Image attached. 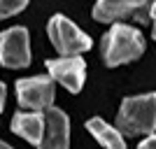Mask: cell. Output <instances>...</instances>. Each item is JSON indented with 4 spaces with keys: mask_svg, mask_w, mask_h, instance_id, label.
<instances>
[{
    "mask_svg": "<svg viewBox=\"0 0 156 149\" xmlns=\"http://www.w3.org/2000/svg\"><path fill=\"white\" fill-rule=\"evenodd\" d=\"M47 33H49V40H51L54 49L61 56H79V54L91 49V37L84 30H79L63 14H54L49 19Z\"/></svg>",
    "mask_w": 156,
    "mask_h": 149,
    "instance_id": "obj_3",
    "label": "cell"
},
{
    "mask_svg": "<svg viewBox=\"0 0 156 149\" xmlns=\"http://www.w3.org/2000/svg\"><path fill=\"white\" fill-rule=\"evenodd\" d=\"M156 0H98L93 7V19L100 23H117L121 19H133L147 23Z\"/></svg>",
    "mask_w": 156,
    "mask_h": 149,
    "instance_id": "obj_4",
    "label": "cell"
},
{
    "mask_svg": "<svg viewBox=\"0 0 156 149\" xmlns=\"http://www.w3.org/2000/svg\"><path fill=\"white\" fill-rule=\"evenodd\" d=\"M47 70L54 77V82L65 86L70 93H79L82 86H84L86 63L82 56H61V59L47 61Z\"/></svg>",
    "mask_w": 156,
    "mask_h": 149,
    "instance_id": "obj_7",
    "label": "cell"
},
{
    "mask_svg": "<svg viewBox=\"0 0 156 149\" xmlns=\"http://www.w3.org/2000/svg\"><path fill=\"white\" fill-rule=\"evenodd\" d=\"M5 98H7V89H5V84L0 82V112H2V107H5Z\"/></svg>",
    "mask_w": 156,
    "mask_h": 149,
    "instance_id": "obj_13",
    "label": "cell"
},
{
    "mask_svg": "<svg viewBox=\"0 0 156 149\" xmlns=\"http://www.w3.org/2000/svg\"><path fill=\"white\" fill-rule=\"evenodd\" d=\"M86 130L98 140V144L105 149H126L124 133L117 126H110L107 121H103L100 117H93L86 121Z\"/></svg>",
    "mask_w": 156,
    "mask_h": 149,
    "instance_id": "obj_10",
    "label": "cell"
},
{
    "mask_svg": "<svg viewBox=\"0 0 156 149\" xmlns=\"http://www.w3.org/2000/svg\"><path fill=\"white\" fill-rule=\"evenodd\" d=\"M144 51V37L137 28L128 23H112V28L103 35V61L107 68H117L121 63L140 59Z\"/></svg>",
    "mask_w": 156,
    "mask_h": 149,
    "instance_id": "obj_1",
    "label": "cell"
},
{
    "mask_svg": "<svg viewBox=\"0 0 156 149\" xmlns=\"http://www.w3.org/2000/svg\"><path fill=\"white\" fill-rule=\"evenodd\" d=\"M0 149H12V147H9L7 142H2V140H0Z\"/></svg>",
    "mask_w": 156,
    "mask_h": 149,
    "instance_id": "obj_15",
    "label": "cell"
},
{
    "mask_svg": "<svg viewBox=\"0 0 156 149\" xmlns=\"http://www.w3.org/2000/svg\"><path fill=\"white\" fill-rule=\"evenodd\" d=\"M0 65L12 70L30 65V37L23 26H14L0 33Z\"/></svg>",
    "mask_w": 156,
    "mask_h": 149,
    "instance_id": "obj_6",
    "label": "cell"
},
{
    "mask_svg": "<svg viewBox=\"0 0 156 149\" xmlns=\"http://www.w3.org/2000/svg\"><path fill=\"white\" fill-rule=\"evenodd\" d=\"M117 128L124 135H151L156 130V93L124 98L117 112Z\"/></svg>",
    "mask_w": 156,
    "mask_h": 149,
    "instance_id": "obj_2",
    "label": "cell"
},
{
    "mask_svg": "<svg viewBox=\"0 0 156 149\" xmlns=\"http://www.w3.org/2000/svg\"><path fill=\"white\" fill-rule=\"evenodd\" d=\"M56 86L51 75H37L16 82V100L23 110L30 112H47L54 105Z\"/></svg>",
    "mask_w": 156,
    "mask_h": 149,
    "instance_id": "obj_5",
    "label": "cell"
},
{
    "mask_svg": "<svg viewBox=\"0 0 156 149\" xmlns=\"http://www.w3.org/2000/svg\"><path fill=\"white\" fill-rule=\"evenodd\" d=\"M70 147V119L63 110L49 107L44 112V135L37 149H68Z\"/></svg>",
    "mask_w": 156,
    "mask_h": 149,
    "instance_id": "obj_8",
    "label": "cell"
},
{
    "mask_svg": "<svg viewBox=\"0 0 156 149\" xmlns=\"http://www.w3.org/2000/svg\"><path fill=\"white\" fill-rule=\"evenodd\" d=\"M12 133L37 147L44 135V112H16L12 117Z\"/></svg>",
    "mask_w": 156,
    "mask_h": 149,
    "instance_id": "obj_9",
    "label": "cell"
},
{
    "mask_svg": "<svg viewBox=\"0 0 156 149\" xmlns=\"http://www.w3.org/2000/svg\"><path fill=\"white\" fill-rule=\"evenodd\" d=\"M149 19H151V23H154V28H151V35H154V40H156V5L151 7V16H149Z\"/></svg>",
    "mask_w": 156,
    "mask_h": 149,
    "instance_id": "obj_14",
    "label": "cell"
},
{
    "mask_svg": "<svg viewBox=\"0 0 156 149\" xmlns=\"http://www.w3.org/2000/svg\"><path fill=\"white\" fill-rule=\"evenodd\" d=\"M26 5H28V0H0V19L19 14L21 9H26Z\"/></svg>",
    "mask_w": 156,
    "mask_h": 149,
    "instance_id": "obj_11",
    "label": "cell"
},
{
    "mask_svg": "<svg viewBox=\"0 0 156 149\" xmlns=\"http://www.w3.org/2000/svg\"><path fill=\"white\" fill-rule=\"evenodd\" d=\"M137 149H156V135H154V133L147 135L142 142H140V147H137Z\"/></svg>",
    "mask_w": 156,
    "mask_h": 149,
    "instance_id": "obj_12",
    "label": "cell"
}]
</instances>
